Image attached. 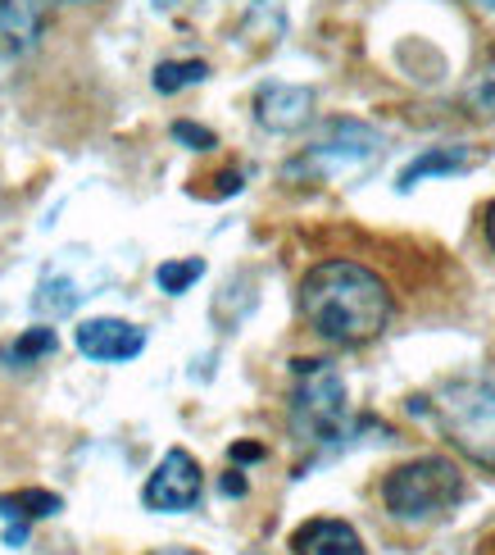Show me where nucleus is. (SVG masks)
<instances>
[{"instance_id":"1","label":"nucleus","mask_w":495,"mask_h":555,"mask_svg":"<svg viewBox=\"0 0 495 555\" xmlns=\"http://www.w3.org/2000/svg\"><path fill=\"white\" fill-rule=\"evenodd\" d=\"M391 292L360 260H323L300 278V314L333 346H368L391 323Z\"/></svg>"},{"instance_id":"2","label":"nucleus","mask_w":495,"mask_h":555,"mask_svg":"<svg viewBox=\"0 0 495 555\" xmlns=\"http://www.w3.org/2000/svg\"><path fill=\"white\" fill-rule=\"evenodd\" d=\"M409 410L432 414L441 433L451 437L468 460L495 469V387L491 383H482V378L445 383L441 397H414Z\"/></svg>"},{"instance_id":"3","label":"nucleus","mask_w":495,"mask_h":555,"mask_svg":"<svg viewBox=\"0 0 495 555\" xmlns=\"http://www.w3.org/2000/svg\"><path fill=\"white\" fill-rule=\"evenodd\" d=\"M291 387V433L310 447H333L350 428V397L337 364L327 360H296Z\"/></svg>"},{"instance_id":"4","label":"nucleus","mask_w":495,"mask_h":555,"mask_svg":"<svg viewBox=\"0 0 495 555\" xmlns=\"http://www.w3.org/2000/svg\"><path fill=\"white\" fill-rule=\"evenodd\" d=\"M459 496H464V474L455 469V460H445V455L409 460V465L391 469L382 482V501H387L391 519H400V524H432L445 511H455Z\"/></svg>"},{"instance_id":"5","label":"nucleus","mask_w":495,"mask_h":555,"mask_svg":"<svg viewBox=\"0 0 495 555\" xmlns=\"http://www.w3.org/2000/svg\"><path fill=\"white\" fill-rule=\"evenodd\" d=\"M382 155V132L360 119H333L323 128L318 142L304 151L287 173H314V178H350L368 169Z\"/></svg>"},{"instance_id":"6","label":"nucleus","mask_w":495,"mask_h":555,"mask_svg":"<svg viewBox=\"0 0 495 555\" xmlns=\"http://www.w3.org/2000/svg\"><path fill=\"white\" fill-rule=\"evenodd\" d=\"M205 492V474H200V460L192 451H164V460L155 465V474L146 478V488H141V501H146V511L155 515H182V511H196V501Z\"/></svg>"},{"instance_id":"7","label":"nucleus","mask_w":495,"mask_h":555,"mask_svg":"<svg viewBox=\"0 0 495 555\" xmlns=\"http://www.w3.org/2000/svg\"><path fill=\"white\" fill-rule=\"evenodd\" d=\"M78 356L96 360V364H128L146 351V328H136L128 319H82L74 328Z\"/></svg>"},{"instance_id":"8","label":"nucleus","mask_w":495,"mask_h":555,"mask_svg":"<svg viewBox=\"0 0 495 555\" xmlns=\"http://www.w3.org/2000/svg\"><path fill=\"white\" fill-rule=\"evenodd\" d=\"M314 119V91L296 82H264L255 91V124L264 132H300Z\"/></svg>"},{"instance_id":"9","label":"nucleus","mask_w":495,"mask_h":555,"mask_svg":"<svg viewBox=\"0 0 495 555\" xmlns=\"http://www.w3.org/2000/svg\"><path fill=\"white\" fill-rule=\"evenodd\" d=\"M64 511V501L55 492L41 488H23V492H5L0 496V524H5V546H23L28 542V528L37 519H51Z\"/></svg>"},{"instance_id":"10","label":"nucleus","mask_w":495,"mask_h":555,"mask_svg":"<svg viewBox=\"0 0 495 555\" xmlns=\"http://www.w3.org/2000/svg\"><path fill=\"white\" fill-rule=\"evenodd\" d=\"M45 18H51V0H0V41H5V51H32L45 33Z\"/></svg>"},{"instance_id":"11","label":"nucleus","mask_w":495,"mask_h":555,"mask_svg":"<svg viewBox=\"0 0 495 555\" xmlns=\"http://www.w3.org/2000/svg\"><path fill=\"white\" fill-rule=\"evenodd\" d=\"M296 555H368L364 538L346 519H310L291 533Z\"/></svg>"},{"instance_id":"12","label":"nucleus","mask_w":495,"mask_h":555,"mask_svg":"<svg viewBox=\"0 0 495 555\" xmlns=\"http://www.w3.org/2000/svg\"><path fill=\"white\" fill-rule=\"evenodd\" d=\"M464 169H468V151H464V146H428L418 159H409V165L400 169L395 188H400V192H414L418 182L445 178V173H464Z\"/></svg>"},{"instance_id":"13","label":"nucleus","mask_w":495,"mask_h":555,"mask_svg":"<svg viewBox=\"0 0 495 555\" xmlns=\"http://www.w3.org/2000/svg\"><path fill=\"white\" fill-rule=\"evenodd\" d=\"M82 283H74L68 273H60V269H51L37 283V296H32V310L37 314H45V319H64V314H74L78 306H82Z\"/></svg>"},{"instance_id":"14","label":"nucleus","mask_w":495,"mask_h":555,"mask_svg":"<svg viewBox=\"0 0 495 555\" xmlns=\"http://www.w3.org/2000/svg\"><path fill=\"white\" fill-rule=\"evenodd\" d=\"M55 346H60L55 328H45V323H37V328L18 333V337L5 346V351H0V360H5L10 369H32V364H41L45 356H55Z\"/></svg>"},{"instance_id":"15","label":"nucleus","mask_w":495,"mask_h":555,"mask_svg":"<svg viewBox=\"0 0 495 555\" xmlns=\"http://www.w3.org/2000/svg\"><path fill=\"white\" fill-rule=\"evenodd\" d=\"M205 78H209L205 60H164L151 82H155L159 96H178V91H186V87H200Z\"/></svg>"},{"instance_id":"16","label":"nucleus","mask_w":495,"mask_h":555,"mask_svg":"<svg viewBox=\"0 0 495 555\" xmlns=\"http://www.w3.org/2000/svg\"><path fill=\"white\" fill-rule=\"evenodd\" d=\"M200 278H205V260H200V256H192V260H164V264L155 269L159 292H169V296H182L186 287H196Z\"/></svg>"},{"instance_id":"17","label":"nucleus","mask_w":495,"mask_h":555,"mask_svg":"<svg viewBox=\"0 0 495 555\" xmlns=\"http://www.w3.org/2000/svg\"><path fill=\"white\" fill-rule=\"evenodd\" d=\"M173 137H178V142H186L192 151H214V146H219V137H214V132L200 128V124H186V119L173 124Z\"/></svg>"},{"instance_id":"18","label":"nucleus","mask_w":495,"mask_h":555,"mask_svg":"<svg viewBox=\"0 0 495 555\" xmlns=\"http://www.w3.org/2000/svg\"><path fill=\"white\" fill-rule=\"evenodd\" d=\"M223 492H227V496H246V478H242V469H232V474L223 478Z\"/></svg>"},{"instance_id":"19","label":"nucleus","mask_w":495,"mask_h":555,"mask_svg":"<svg viewBox=\"0 0 495 555\" xmlns=\"http://www.w3.org/2000/svg\"><path fill=\"white\" fill-rule=\"evenodd\" d=\"M192 5H200V0H155L159 14H178V10H192Z\"/></svg>"},{"instance_id":"20","label":"nucleus","mask_w":495,"mask_h":555,"mask_svg":"<svg viewBox=\"0 0 495 555\" xmlns=\"http://www.w3.org/2000/svg\"><path fill=\"white\" fill-rule=\"evenodd\" d=\"M232 460H264V447L242 442V447H232Z\"/></svg>"},{"instance_id":"21","label":"nucleus","mask_w":495,"mask_h":555,"mask_svg":"<svg viewBox=\"0 0 495 555\" xmlns=\"http://www.w3.org/2000/svg\"><path fill=\"white\" fill-rule=\"evenodd\" d=\"M486 242H491V250H495V201L486 205Z\"/></svg>"},{"instance_id":"22","label":"nucleus","mask_w":495,"mask_h":555,"mask_svg":"<svg viewBox=\"0 0 495 555\" xmlns=\"http://www.w3.org/2000/svg\"><path fill=\"white\" fill-rule=\"evenodd\" d=\"M155 555H196V551H182V546H169V551H155Z\"/></svg>"},{"instance_id":"23","label":"nucleus","mask_w":495,"mask_h":555,"mask_svg":"<svg viewBox=\"0 0 495 555\" xmlns=\"http://www.w3.org/2000/svg\"><path fill=\"white\" fill-rule=\"evenodd\" d=\"M478 5H486V10H495V0H478Z\"/></svg>"}]
</instances>
